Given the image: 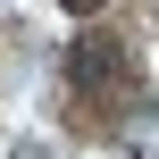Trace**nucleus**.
<instances>
[{"label":"nucleus","instance_id":"obj_1","mask_svg":"<svg viewBox=\"0 0 159 159\" xmlns=\"http://www.w3.org/2000/svg\"><path fill=\"white\" fill-rule=\"evenodd\" d=\"M67 84H75L92 109H126V101H134V59H126V42H101V34L75 42V50H67Z\"/></svg>","mask_w":159,"mask_h":159},{"label":"nucleus","instance_id":"obj_2","mask_svg":"<svg viewBox=\"0 0 159 159\" xmlns=\"http://www.w3.org/2000/svg\"><path fill=\"white\" fill-rule=\"evenodd\" d=\"M67 8H75V17H92V8H101V0H67Z\"/></svg>","mask_w":159,"mask_h":159}]
</instances>
